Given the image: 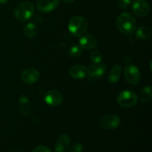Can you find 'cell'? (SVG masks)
<instances>
[{
  "mask_svg": "<svg viewBox=\"0 0 152 152\" xmlns=\"http://www.w3.org/2000/svg\"><path fill=\"white\" fill-rule=\"evenodd\" d=\"M21 79L26 84H33L39 79V73L35 68H26L22 72Z\"/></svg>",
  "mask_w": 152,
  "mask_h": 152,
  "instance_id": "obj_11",
  "label": "cell"
},
{
  "mask_svg": "<svg viewBox=\"0 0 152 152\" xmlns=\"http://www.w3.org/2000/svg\"><path fill=\"white\" fill-rule=\"evenodd\" d=\"M121 123V119L117 115H105L100 117L99 124L102 128L108 130L117 129Z\"/></svg>",
  "mask_w": 152,
  "mask_h": 152,
  "instance_id": "obj_6",
  "label": "cell"
},
{
  "mask_svg": "<svg viewBox=\"0 0 152 152\" xmlns=\"http://www.w3.org/2000/svg\"><path fill=\"white\" fill-rule=\"evenodd\" d=\"M132 4V0H117V5L120 8L126 9Z\"/></svg>",
  "mask_w": 152,
  "mask_h": 152,
  "instance_id": "obj_22",
  "label": "cell"
},
{
  "mask_svg": "<svg viewBox=\"0 0 152 152\" xmlns=\"http://www.w3.org/2000/svg\"><path fill=\"white\" fill-rule=\"evenodd\" d=\"M136 19L129 13H123L117 17L116 25L120 33L131 35L136 28Z\"/></svg>",
  "mask_w": 152,
  "mask_h": 152,
  "instance_id": "obj_1",
  "label": "cell"
},
{
  "mask_svg": "<svg viewBox=\"0 0 152 152\" xmlns=\"http://www.w3.org/2000/svg\"><path fill=\"white\" fill-rule=\"evenodd\" d=\"M8 1H9V0H0V4H7Z\"/></svg>",
  "mask_w": 152,
  "mask_h": 152,
  "instance_id": "obj_25",
  "label": "cell"
},
{
  "mask_svg": "<svg viewBox=\"0 0 152 152\" xmlns=\"http://www.w3.org/2000/svg\"><path fill=\"white\" fill-rule=\"evenodd\" d=\"M122 74V68L120 65H114L108 76V81L109 83L114 84L120 78Z\"/></svg>",
  "mask_w": 152,
  "mask_h": 152,
  "instance_id": "obj_16",
  "label": "cell"
},
{
  "mask_svg": "<svg viewBox=\"0 0 152 152\" xmlns=\"http://www.w3.org/2000/svg\"><path fill=\"white\" fill-rule=\"evenodd\" d=\"M63 96L57 90H50L45 95V102L50 106H58L62 103Z\"/></svg>",
  "mask_w": 152,
  "mask_h": 152,
  "instance_id": "obj_9",
  "label": "cell"
},
{
  "mask_svg": "<svg viewBox=\"0 0 152 152\" xmlns=\"http://www.w3.org/2000/svg\"><path fill=\"white\" fill-rule=\"evenodd\" d=\"M151 35V30L150 27L146 25H142L140 27L137 31L136 36L137 38L140 40H145L148 39Z\"/></svg>",
  "mask_w": 152,
  "mask_h": 152,
  "instance_id": "obj_17",
  "label": "cell"
},
{
  "mask_svg": "<svg viewBox=\"0 0 152 152\" xmlns=\"http://www.w3.org/2000/svg\"><path fill=\"white\" fill-rule=\"evenodd\" d=\"M69 74L72 78L76 79V80L85 78L87 75V67L83 65H74L70 69Z\"/></svg>",
  "mask_w": 152,
  "mask_h": 152,
  "instance_id": "obj_14",
  "label": "cell"
},
{
  "mask_svg": "<svg viewBox=\"0 0 152 152\" xmlns=\"http://www.w3.org/2000/svg\"><path fill=\"white\" fill-rule=\"evenodd\" d=\"M32 152H51V151L46 146L39 145V146L37 147L35 149L33 150Z\"/></svg>",
  "mask_w": 152,
  "mask_h": 152,
  "instance_id": "obj_24",
  "label": "cell"
},
{
  "mask_svg": "<svg viewBox=\"0 0 152 152\" xmlns=\"http://www.w3.org/2000/svg\"><path fill=\"white\" fill-rule=\"evenodd\" d=\"M34 13V6L30 1L20 3L15 8L13 15L19 22H24L31 19Z\"/></svg>",
  "mask_w": 152,
  "mask_h": 152,
  "instance_id": "obj_2",
  "label": "cell"
},
{
  "mask_svg": "<svg viewBox=\"0 0 152 152\" xmlns=\"http://www.w3.org/2000/svg\"><path fill=\"white\" fill-rule=\"evenodd\" d=\"M91 61L94 64H99L100 63L102 59V55L99 50H94L91 53Z\"/></svg>",
  "mask_w": 152,
  "mask_h": 152,
  "instance_id": "obj_21",
  "label": "cell"
},
{
  "mask_svg": "<svg viewBox=\"0 0 152 152\" xmlns=\"http://www.w3.org/2000/svg\"><path fill=\"white\" fill-rule=\"evenodd\" d=\"M19 106L21 114L23 116H28L31 112V102L26 96H22L19 98Z\"/></svg>",
  "mask_w": 152,
  "mask_h": 152,
  "instance_id": "obj_15",
  "label": "cell"
},
{
  "mask_svg": "<svg viewBox=\"0 0 152 152\" xmlns=\"http://www.w3.org/2000/svg\"><path fill=\"white\" fill-rule=\"evenodd\" d=\"M62 1H63L64 2L71 3V2H73V1H75V0H62Z\"/></svg>",
  "mask_w": 152,
  "mask_h": 152,
  "instance_id": "obj_26",
  "label": "cell"
},
{
  "mask_svg": "<svg viewBox=\"0 0 152 152\" xmlns=\"http://www.w3.org/2000/svg\"><path fill=\"white\" fill-rule=\"evenodd\" d=\"M70 138L66 134H61L56 140L55 152H68L70 147Z\"/></svg>",
  "mask_w": 152,
  "mask_h": 152,
  "instance_id": "obj_13",
  "label": "cell"
},
{
  "mask_svg": "<svg viewBox=\"0 0 152 152\" xmlns=\"http://www.w3.org/2000/svg\"><path fill=\"white\" fill-rule=\"evenodd\" d=\"M83 150V144L80 142H77L71 146L70 148V152H82Z\"/></svg>",
  "mask_w": 152,
  "mask_h": 152,
  "instance_id": "obj_23",
  "label": "cell"
},
{
  "mask_svg": "<svg viewBox=\"0 0 152 152\" xmlns=\"http://www.w3.org/2000/svg\"><path fill=\"white\" fill-rule=\"evenodd\" d=\"M138 97L134 92L125 90L120 92L117 97V102L123 108H132L137 103Z\"/></svg>",
  "mask_w": 152,
  "mask_h": 152,
  "instance_id": "obj_4",
  "label": "cell"
},
{
  "mask_svg": "<svg viewBox=\"0 0 152 152\" xmlns=\"http://www.w3.org/2000/svg\"><path fill=\"white\" fill-rule=\"evenodd\" d=\"M88 29V22L84 17L77 16L73 17L68 24V30L74 37H82Z\"/></svg>",
  "mask_w": 152,
  "mask_h": 152,
  "instance_id": "obj_3",
  "label": "cell"
},
{
  "mask_svg": "<svg viewBox=\"0 0 152 152\" xmlns=\"http://www.w3.org/2000/svg\"><path fill=\"white\" fill-rule=\"evenodd\" d=\"M107 70L106 64L91 63L87 68V77L90 81H96L105 74Z\"/></svg>",
  "mask_w": 152,
  "mask_h": 152,
  "instance_id": "obj_5",
  "label": "cell"
},
{
  "mask_svg": "<svg viewBox=\"0 0 152 152\" xmlns=\"http://www.w3.org/2000/svg\"><path fill=\"white\" fill-rule=\"evenodd\" d=\"M23 34L28 38H33L37 34V27L34 23H28L24 27Z\"/></svg>",
  "mask_w": 152,
  "mask_h": 152,
  "instance_id": "obj_19",
  "label": "cell"
},
{
  "mask_svg": "<svg viewBox=\"0 0 152 152\" xmlns=\"http://www.w3.org/2000/svg\"><path fill=\"white\" fill-rule=\"evenodd\" d=\"M82 53V48L80 47V45H73L71 48L68 50V54L72 58H77L79 56H80V54Z\"/></svg>",
  "mask_w": 152,
  "mask_h": 152,
  "instance_id": "obj_20",
  "label": "cell"
},
{
  "mask_svg": "<svg viewBox=\"0 0 152 152\" xmlns=\"http://www.w3.org/2000/svg\"><path fill=\"white\" fill-rule=\"evenodd\" d=\"M152 97L151 88L150 86H145L141 90L140 93V99L143 103H146L151 101Z\"/></svg>",
  "mask_w": 152,
  "mask_h": 152,
  "instance_id": "obj_18",
  "label": "cell"
},
{
  "mask_svg": "<svg viewBox=\"0 0 152 152\" xmlns=\"http://www.w3.org/2000/svg\"><path fill=\"white\" fill-rule=\"evenodd\" d=\"M97 39L92 34H84L80 39V45L82 48L91 50L97 45Z\"/></svg>",
  "mask_w": 152,
  "mask_h": 152,
  "instance_id": "obj_12",
  "label": "cell"
},
{
  "mask_svg": "<svg viewBox=\"0 0 152 152\" xmlns=\"http://www.w3.org/2000/svg\"><path fill=\"white\" fill-rule=\"evenodd\" d=\"M132 10L136 16L145 17L150 12V6L145 0H135L132 4Z\"/></svg>",
  "mask_w": 152,
  "mask_h": 152,
  "instance_id": "obj_8",
  "label": "cell"
},
{
  "mask_svg": "<svg viewBox=\"0 0 152 152\" xmlns=\"http://www.w3.org/2000/svg\"><path fill=\"white\" fill-rule=\"evenodd\" d=\"M125 78L131 85H136L140 80V73L137 66L133 65H126L124 70Z\"/></svg>",
  "mask_w": 152,
  "mask_h": 152,
  "instance_id": "obj_7",
  "label": "cell"
},
{
  "mask_svg": "<svg viewBox=\"0 0 152 152\" xmlns=\"http://www.w3.org/2000/svg\"><path fill=\"white\" fill-rule=\"evenodd\" d=\"M59 0H39L37 3V10L41 13H48L58 7Z\"/></svg>",
  "mask_w": 152,
  "mask_h": 152,
  "instance_id": "obj_10",
  "label": "cell"
}]
</instances>
